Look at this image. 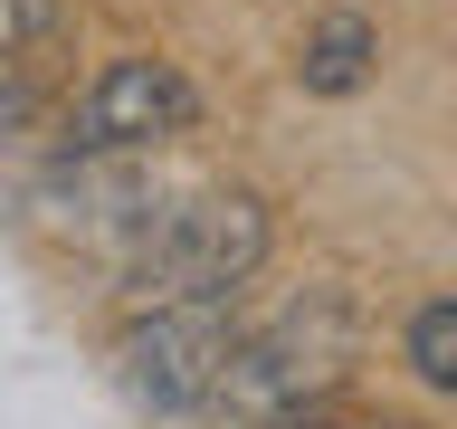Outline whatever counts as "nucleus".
Here are the masks:
<instances>
[{"mask_svg": "<svg viewBox=\"0 0 457 429\" xmlns=\"http://www.w3.org/2000/svg\"><path fill=\"white\" fill-rule=\"evenodd\" d=\"M267 200L257 191H181L153 210V229L124 257V296L134 306H181V296H238L267 267Z\"/></svg>", "mask_w": 457, "mask_h": 429, "instance_id": "f257e3e1", "label": "nucleus"}, {"mask_svg": "<svg viewBox=\"0 0 457 429\" xmlns=\"http://www.w3.org/2000/svg\"><path fill=\"white\" fill-rule=\"evenodd\" d=\"M353 353H362L353 306H343V296H314V306L277 315L267 334H238L220 391H210V410L238 420V429H267V420H286V410H314V400L353 372Z\"/></svg>", "mask_w": 457, "mask_h": 429, "instance_id": "f03ea898", "label": "nucleus"}, {"mask_svg": "<svg viewBox=\"0 0 457 429\" xmlns=\"http://www.w3.org/2000/svg\"><path fill=\"white\" fill-rule=\"evenodd\" d=\"M228 353H238V324H228V296H181V306H134V324L114 334V382L143 400V410H210Z\"/></svg>", "mask_w": 457, "mask_h": 429, "instance_id": "7ed1b4c3", "label": "nucleus"}, {"mask_svg": "<svg viewBox=\"0 0 457 429\" xmlns=\"http://www.w3.org/2000/svg\"><path fill=\"white\" fill-rule=\"evenodd\" d=\"M191 114H200V96H191V77H181L171 57L124 48V57H105L96 86L77 96L67 153H77V163H96V153H153V143H171Z\"/></svg>", "mask_w": 457, "mask_h": 429, "instance_id": "20e7f679", "label": "nucleus"}, {"mask_svg": "<svg viewBox=\"0 0 457 429\" xmlns=\"http://www.w3.org/2000/svg\"><path fill=\"white\" fill-rule=\"evenodd\" d=\"M371 57H381V29L362 10H324L305 29V48H295V77H305V96H353L371 77Z\"/></svg>", "mask_w": 457, "mask_h": 429, "instance_id": "39448f33", "label": "nucleus"}, {"mask_svg": "<svg viewBox=\"0 0 457 429\" xmlns=\"http://www.w3.org/2000/svg\"><path fill=\"white\" fill-rule=\"evenodd\" d=\"M400 353H410V372H420L428 391H448V400H457V296H438V306L410 315Z\"/></svg>", "mask_w": 457, "mask_h": 429, "instance_id": "423d86ee", "label": "nucleus"}, {"mask_svg": "<svg viewBox=\"0 0 457 429\" xmlns=\"http://www.w3.org/2000/svg\"><path fill=\"white\" fill-rule=\"evenodd\" d=\"M67 29V0H0V57H29Z\"/></svg>", "mask_w": 457, "mask_h": 429, "instance_id": "0eeeda50", "label": "nucleus"}, {"mask_svg": "<svg viewBox=\"0 0 457 429\" xmlns=\"http://www.w3.org/2000/svg\"><path fill=\"white\" fill-rule=\"evenodd\" d=\"M20 124H29V77L10 67V57H0V143L20 134Z\"/></svg>", "mask_w": 457, "mask_h": 429, "instance_id": "6e6552de", "label": "nucleus"}, {"mask_svg": "<svg viewBox=\"0 0 457 429\" xmlns=\"http://www.w3.org/2000/svg\"><path fill=\"white\" fill-rule=\"evenodd\" d=\"M267 429H334L324 410H286V420H267Z\"/></svg>", "mask_w": 457, "mask_h": 429, "instance_id": "1a4fd4ad", "label": "nucleus"}, {"mask_svg": "<svg viewBox=\"0 0 457 429\" xmlns=\"http://www.w3.org/2000/svg\"><path fill=\"white\" fill-rule=\"evenodd\" d=\"M391 429H410V420H391Z\"/></svg>", "mask_w": 457, "mask_h": 429, "instance_id": "9d476101", "label": "nucleus"}]
</instances>
